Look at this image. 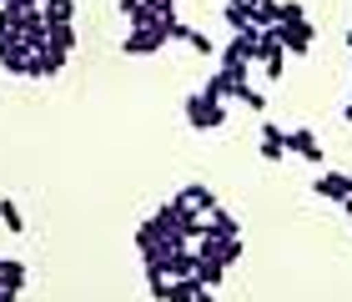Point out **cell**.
<instances>
[{
  "label": "cell",
  "instance_id": "cell-13",
  "mask_svg": "<svg viewBox=\"0 0 352 302\" xmlns=\"http://www.w3.org/2000/svg\"><path fill=\"white\" fill-rule=\"evenodd\" d=\"M197 292H201V282H197V277H171L162 302H197Z\"/></svg>",
  "mask_w": 352,
  "mask_h": 302
},
{
  "label": "cell",
  "instance_id": "cell-7",
  "mask_svg": "<svg viewBox=\"0 0 352 302\" xmlns=\"http://www.w3.org/2000/svg\"><path fill=\"white\" fill-rule=\"evenodd\" d=\"M121 15L131 25H162V0H121Z\"/></svg>",
  "mask_w": 352,
  "mask_h": 302
},
{
  "label": "cell",
  "instance_id": "cell-18",
  "mask_svg": "<svg viewBox=\"0 0 352 302\" xmlns=\"http://www.w3.org/2000/svg\"><path fill=\"white\" fill-rule=\"evenodd\" d=\"M51 51H60V56L76 51V30H71V21H66V25H51Z\"/></svg>",
  "mask_w": 352,
  "mask_h": 302
},
{
  "label": "cell",
  "instance_id": "cell-30",
  "mask_svg": "<svg viewBox=\"0 0 352 302\" xmlns=\"http://www.w3.org/2000/svg\"><path fill=\"white\" fill-rule=\"evenodd\" d=\"M347 51H352V30H347Z\"/></svg>",
  "mask_w": 352,
  "mask_h": 302
},
{
  "label": "cell",
  "instance_id": "cell-4",
  "mask_svg": "<svg viewBox=\"0 0 352 302\" xmlns=\"http://www.w3.org/2000/svg\"><path fill=\"white\" fill-rule=\"evenodd\" d=\"M277 36H282V51H287V56H307V51H312V25H307V21L277 25Z\"/></svg>",
  "mask_w": 352,
  "mask_h": 302
},
{
  "label": "cell",
  "instance_id": "cell-10",
  "mask_svg": "<svg viewBox=\"0 0 352 302\" xmlns=\"http://www.w3.org/2000/svg\"><path fill=\"white\" fill-rule=\"evenodd\" d=\"M176 202H186V206H197V212L206 217V212H217V192H212V186H201V182H191V186H182V192H176Z\"/></svg>",
  "mask_w": 352,
  "mask_h": 302
},
{
  "label": "cell",
  "instance_id": "cell-5",
  "mask_svg": "<svg viewBox=\"0 0 352 302\" xmlns=\"http://www.w3.org/2000/svg\"><path fill=\"white\" fill-rule=\"evenodd\" d=\"M30 66V51H25V41L21 36H0V71H15V76H25Z\"/></svg>",
  "mask_w": 352,
  "mask_h": 302
},
{
  "label": "cell",
  "instance_id": "cell-9",
  "mask_svg": "<svg viewBox=\"0 0 352 302\" xmlns=\"http://www.w3.org/2000/svg\"><path fill=\"white\" fill-rule=\"evenodd\" d=\"M257 147H262V156H267V162H282V156H287V131H282L277 121H262Z\"/></svg>",
  "mask_w": 352,
  "mask_h": 302
},
{
  "label": "cell",
  "instance_id": "cell-15",
  "mask_svg": "<svg viewBox=\"0 0 352 302\" xmlns=\"http://www.w3.org/2000/svg\"><path fill=\"white\" fill-rule=\"evenodd\" d=\"M191 277H197L201 288H217V282L227 277V267H221L217 257H197V272H191Z\"/></svg>",
  "mask_w": 352,
  "mask_h": 302
},
{
  "label": "cell",
  "instance_id": "cell-16",
  "mask_svg": "<svg viewBox=\"0 0 352 302\" xmlns=\"http://www.w3.org/2000/svg\"><path fill=\"white\" fill-rule=\"evenodd\" d=\"M0 288L21 292V288H25V262H15V257H6V262H0Z\"/></svg>",
  "mask_w": 352,
  "mask_h": 302
},
{
  "label": "cell",
  "instance_id": "cell-26",
  "mask_svg": "<svg viewBox=\"0 0 352 302\" xmlns=\"http://www.w3.org/2000/svg\"><path fill=\"white\" fill-rule=\"evenodd\" d=\"M292 21H307V15H302L297 0H282V21H277V25H292Z\"/></svg>",
  "mask_w": 352,
  "mask_h": 302
},
{
  "label": "cell",
  "instance_id": "cell-27",
  "mask_svg": "<svg viewBox=\"0 0 352 302\" xmlns=\"http://www.w3.org/2000/svg\"><path fill=\"white\" fill-rule=\"evenodd\" d=\"M232 6H247V10H252V6H257V0H232Z\"/></svg>",
  "mask_w": 352,
  "mask_h": 302
},
{
  "label": "cell",
  "instance_id": "cell-25",
  "mask_svg": "<svg viewBox=\"0 0 352 302\" xmlns=\"http://www.w3.org/2000/svg\"><path fill=\"white\" fill-rule=\"evenodd\" d=\"M166 282H171L166 272H146V292H151L156 302H162V297H166Z\"/></svg>",
  "mask_w": 352,
  "mask_h": 302
},
{
  "label": "cell",
  "instance_id": "cell-1",
  "mask_svg": "<svg viewBox=\"0 0 352 302\" xmlns=\"http://www.w3.org/2000/svg\"><path fill=\"white\" fill-rule=\"evenodd\" d=\"M221 121H227V106H221L217 96H206V91L186 96V126H197V131H217Z\"/></svg>",
  "mask_w": 352,
  "mask_h": 302
},
{
  "label": "cell",
  "instance_id": "cell-14",
  "mask_svg": "<svg viewBox=\"0 0 352 302\" xmlns=\"http://www.w3.org/2000/svg\"><path fill=\"white\" fill-rule=\"evenodd\" d=\"M41 15H45V25H66L76 15V0H41Z\"/></svg>",
  "mask_w": 352,
  "mask_h": 302
},
{
  "label": "cell",
  "instance_id": "cell-23",
  "mask_svg": "<svg viewBox=\"0 0 352 302\" xmlns=\"http://www.w3.org/2000/svg\"><path fill=\"white\" fill-rule=\"evenodd\" d=\"M186 45H191V51H197V56H212V51H217L206 30H186Z\"/></svg>",
  "mask_w": 352,
  "mask_h": 302
},
{
  "label": "cell",
  "instance_id": "cell-20",
  "mask_svg": "<svg viewBox=\"0 0 352 302\" xmlns=\"http://www.w3.org/2000/svg\"><path fill=\"white\" fill-rule=\"evenodd\" d=\"M0 222H6L10 232H25V217H21V206H15L10 197H0Z\"/></svg>",
  "mask_w": 352,
  "mask_h": 302
},
{
  "label": "cell",
  "instance_id": "cell-8",
  "mask_svg": "<svg viewBox=\"0 0 352 302\" xmlns=\"http://www.w3.org/2000/svg\"><path fill=\"white\" fill-rule=\"evenodd\" d=\"M201 237H217V242H227V237H242V222H236L227 206H217V212H206V232Z\"/></svg>",
  "mask_w": 352,
  "mask_h": 302
},
{
  "label": "cell",
  "instance_id": "cell-29",
  "mask_svg": "<svg viewBox=\"0 0 352 302\" xmlns=\"http://www.w3.org/2000/svg\"><path fill=\"white\" fill-rule=\"evenodd\" d=\"M342 116H347V121H352V106H347V111H342Z\"/></svg>",
  "mask_w": 352,
  "mask_h": 302
},
{
  "label": "cell",
  "instance_id": "cell-2",
  "mask_svg": "<svg viewBox=\"0 0 352 302\" xmlns=\"http://www.w3.org/2000/svg\"><path fill=\"white\" fill-rule=\"evenodd\" d=\"M166 45V30L162 25H131L126 30V41H121V51L126 56H156Z\"/></svg>",
  "mask_w": 352,
  "mask_h": 302
},
{
  "label": "cell",
  "instance_id": "cell-24",
  "mask_svg": "<svg viewBox=\"0 0 352 302\" xmlns=\"http://www.w3.org/2000/svg\"><path fill=\"white\" fill-rule=\"evenodd\" d=\"M236 101H242V106H252V111H262V106H267V96H262L257 86H236Z\"/></svg>",
  "mask_w": 352,
  "mask_h": 302
},
{
  "label": "cell",
  "instance_id": "cell-21",
  "mask_svg": "<svg viewBox=\"0 0 352 302\" xmlns=\"http://www.w3.org/2000/svg\"><path fill=\"white\" fill-rule=\"evenodd\" d=\"M221 15H227V25H232V30H247V25H252V10H247V6H232V0L221 6Z\"/></svg>",
  "mask_w": 352,
  "mask_h": 302
},
{
  "label": "cell",
  "instance_id": "cell-17",
  "mask_svg": "<svg viewBox=\"0 0 352 302\" xmlns=\"http://www.w3.org/2000/svg\"><path fill=\"white\" fill-rule=\"evenodd\" d=\"M282 21V6L277 0H257V6H252V25H262V30H272Z\"/></svg>",
  "mask_w": 352,
  "mask_h": 302
},
{
  "label": "cell",
  "instance_id": "cell-3",
  "mask_svg": "<svg viewBox=\"0 0 352 302\" xmlns=\"http://www.w3.org/2000/svg\"><path fill=\"white\" fill-rule=\"evenodd\" d=\"M312 192L322 202H347L352 197V177H347V171H322V177L312 182Z\"/></svg>",
  "mask_w": 352,
  "mask_h": 302
},
{
  "label": "cell",
  "instance_id": "cell-11",
  "mask_svg": "<svg viewBox=\"0 0 352 302\" xmlns=\"http://www.w3.org/2000/svg\"><path fill=\"white\" fill-rule=\"evenodd\" d=\"M197 272V252L191 247H171L166 252V277H191Z\"/></svg>",
  "mask_w": 352,
  "mask_h": 302
},
{
  "label": "cell",
  "instance_id": "cell-12",
  "mask_svg": "<svg viewBox=\"0 0 352 302\" xmlns=\"http://www.w3.org/2000/svg\"><path fill=\"white\" fill-rule=\"evenodd\" d=\"M60 66H66V56H60V51H36V56H30V66H25V76H56Z\"/></svg>",
  "mask_w": 352,
  "mask_h": 302
},
{
  "label": "cell",
  "instance_id": "cell-6",
  "mask_svg": "<svg viewBox=\"0 0 352 302\" xmlns=\"http://www.w3.org/2000/svg\"><path fill=\"white\" fill-rule=\"evenodd\" d=\"M287 151L302 156V162H322V141H317V131H307V126L287 131Z\"/></svg>",
  "mask_w": 352,
  "mask_h": 302
},
{
  "label": "cell",
  "instance_id": "cell-28",
  "mask_svg": "<svg viewBox=\"0 0 352 302\" xmlns=\"http://www.w3.org/2000/svg\"><path fill=\"white\" fill-rule=\"evenodd\" d=\"M342 206H347V222H352V197H347V202H342Z\"/></svg>",
  "mask_w": 352,
  "mask_h": 302
},
{
  "label": "cell",
  "instance_id": "cell-22",
  "mask_svg": "<svg viewBox=\"0 0 352 302\" xmlns=\"http://www.w3.org/2000/svg\"><path fill=\"white\" fill-rule=\"evenodd\" d=\"M21 15H25V10H10V6H0V36H21Z\"/></svg>",
  "mask_w": 352,
  "mask_h": 302
},
{
  "label": "cell",
  "instance_id": "cell-19",
  "mask_svg": "<svg viewBox=\"0 0 352 302\" xmlns=\"http://www.w3.org/2000/svg\"><path fill=\"white\" fill-rule=\"evenodd\" d=\"M217 262H221V267H236V262H242V237H227V242L217 247Z\"/></svg>",
  "mask_w": 352,
  "mask_h": 302
}]
</instances>
